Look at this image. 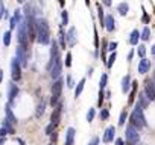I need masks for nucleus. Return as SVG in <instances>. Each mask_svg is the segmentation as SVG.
Segmentation results:
<instances>
[{
    "label": "nucleus",
    "instance_id": "f257e3e1",
    "mask_svg": "<svg viewBox=\"0 0 155 145\" xmlns=\"http://www.w3.org/2000/svg\"><path fill=\"white\" fill-rule=\"evenodd\" d=\"M35 38L40 44H49L50 42V29L49 23L44 18H37L35 20Z\"/></svg>",
    "mask_w": 155,
    "mask_h": 145
},
{
    "label": "nucleus",
    "instance_id": "f03ea898",
    "mask_svg": "<svg viewBox=\"0 0 155 145\" xmlns=\"http://www.w3.org/2000/svg\"><path fill=\"white\" fill-rule=\"evenodd\" d=\"M131 125H134L137 130L138 128H141L146 122H144V116H143V107H140L138 104L135 106V109L132 110V113H131Z\"/></svg>",
    "mask_w": 155,
    "mask_h": 145
},
{
    "label": "nucleus",
    "instance_id": "7ed1b4c3",
    "mask_svg": "<svg viewBox=\"0 0 155 145\" xmlns=\"http://www.w3.org/2000/svg\"><path fill=\"white\" fill-rule=\"evenodd\" d=\"M17 36H18V45H21V47H28L29 45V35H28V29H26L25 20H21L18 23V33H17Z\"/></svg>",
    "mask_w": 155,
    "mask_h": 145
},
{
    "label": "nucleus",
    "instance_id": "20e7f679",
    "mask_svg": "<svg viewBox=\"0 0 155 145\" xmlns=\"http://www.w3.org/2000/svg\"><path fill=\"white\" fill-rule=\"evenodd\" d=\"M62 85L64 82L61 79H58L53 85H52V97H50V104L52 106H56L58 101H59V97H61V92H62Z\"/></svg>",
    "mask_w": 155,
    "mask_h": 145
},
{
    "label": "nucleus",
    "instance_id": "39448f33",
    "mask_svg": "<svg viewBox=\"0 0 155 145\" xmlns=\"http://www.w3.org/2000/svg\"><path fill=\"white\" fill-rule=\"evenodd\" d=\"M15 59L18 60V63L21 66H28V60H29V48L28 47H21L18 45L17 47V56Z\"/></svg>",
    "mask_w": 155,
    "mask_h": 145
},
{
    "label": "nucleus",
    "instance_id": "423d86ee",
    "mask_svg": "<svg viewBox=\"0 0 155 145\" xmlns=\"http://www.w3.org/2000/svg\"><path fill=\"white\" fill-rule=\"evenodd\" d=\"M61 59V54H59V47L56 44V41H52V47H50V62L47 63V69L52 68V65Z\"/></svg>",
    "mask_w": 155,
    "mask_h": 145
},
{
    "label": "nucleus",
    "instance_id": "0eeeda50",
    "mask_svg": "<svg viewBox=\"0 0 155 145\" xmlns=\"http://www.w3.org/2000/svg\"><path fill=\"white\" fill-rule=\"evenodd\" d=\"M11 76H12L14 82H18L21 79V65L18 63V60L15 57L11 60Z\"/></svg>",
    "mask_w": 155,
    "mask_h": 145
},
{
    "label": "nucleus",
    "instance_id": "6e6552de",
    "mask_svg": "<svg viewBox=\"0 0 155 145\" xmlns=\"http://www.w3.org/2000/svg\"><path fill=\"white\" fill-rule=\"evenodd\" d=\"M125 133H126V140H128V142H134V143L138 142L140 134H138V130H137L134 125H128Z\"/></svg>",
    "mask_w": 155,
    "mask_h": 145
},
{
    "label": "nucleus",
    "instance_id": "1a4fd4ad",
    "mask_svg": "<svg viewBox=\"0 0 155 145\" xmlns=\"http://www.w3.org/2000/svg\"><path fill=\"white\" fill-rule=\"evenodd\" d=\"M144 94L147 95V98L150 101L155 100V82L153 80H146L144 82Z\"/></svg>",
    "mask_w": 155,
    "mask_h": 145
},
{
    "label": "nucleus",
    "instance_id": "9d476101",
    "mask_svg": "<svg viewBox=\"0 0 155 145\" xmlns=\"http://www.w3.org/2000/svg\"><path fill=\"white\" fill-rule=\"evenodd\" d=\"M49 71H50L52 79H59L61 71H62V62H61V59H59V60H56V62L52 65V68H50Z\"/></svg>",
    "mask_w": 155,
    "mask_h": 145
},
{
    "label": "nucleus",
    "instance_id": "9b49d317",
    "mask_svg": "<svg viewBox=\"0 0 155 145\" xmlns=\"http://www.w3.org/2000/svg\"><path fill=\"white\" fill-rule=\"evenodd\" d=\"M61 113H62V106H61V104H56V107H55L53 112H52L50 122H53L55 125H58V122H59V119H61Z\"/></svg>",
    "mask_w": 155,
    "mask_h": 145
},
{
    "label": "nucleus",
    "instance_id": "f8f14e48",
    "mask_svg": "<svg viewBox=\"0 0 155 145\" xmlns=\"http://www.w3.org/2000/svg\"><path fill=\"white\" fill-rule=\"evenodd\" d=\"M104 26L107 27L108 32H113V30L116 29V20H114V17H113V15H107V17L104 18Z\"/></svg>",
    "mask_w": 155,
    "mask_h": 145
},
{
    "label": "nucleus",
    "instance_id": "ddd939ff",
    "mask_svg": "<svg viewBox=\"0 0 155 145\" xmlns=\"http://www.w3.org/2000/svg\"><path fill=\"white\" fill-rule=\"evenodd\" d=\"M76 29L74 27H70L68 29V32H67V35H65V41H67V44L68 45H74L76 44Z\"/></svg>",
    "mask_w": 155,
    "mask_h": 145
},
{
    "label": "nucleus",
    "instance_id": "4468645a",
    "mask_svg": "<svg viewBox=\"0 0 155 145\" xmlns=\"http://www.w3.org/2000/svg\"><path fill=\"white\" fill-rule=\"evenodd\" d=\"M23 18H21V14H20V11L17 9L15 12H14V15L11 17V20H9V26H11V30L12 29H15L17 26H18V23L21 21Z\"/></svg>",
    "mask_w": 155,
    "mask_h": 145
},
{
    "label": "nucleus",
    "instance_id": "2eb2a0df",
    "mask_svg": "<svg viewBox=\"0 0 155 145\" xmlns=\"http://www.w3.org/2000/svg\"><path fill=\"white\" fill-rule=\"evenodd\" d=\"M149 68H150V60L141 57V60L138 62V72H140V74H144V72H147Z\"/></svg>",
    "mask_w": 155,
    "mask_h": 145
},
{
    "label": "nucleus",
    "instance_id": "dca6fc26",
    "mask_svg": "<svg viewBox=\"0 0 155 145\" xmlns=\"http://www.w3.org/2000/svg\"><path fill=\"white\" fill-rule=\"evenodd\" d=\"M17 95H18V86H17L15 83H11V85H9V91H8V98H9V101L12 103Z\"/></svg>",
    "mask_w": 155,
    "mask_h": 145
},
{
    "label": "nucleus",
    "instance_id": "f3484780",
    "mask_svg": "<svg viewBox=\"0 0 155 145\" xmlns=\"http://www.w3.org/2000/svg\"><path fill=\"white\" fill-rule=\"evenodd\" d=\"M114 133H116V128L111 125V127H108L107 130H105V134H104V142H111L113 139H114Z\"/></svg>",
    "mask_w": 155,
    "mask_h": 145
},
{
    "label": "nucleus",
    "instance_id": "a211bd4d",
    "mask_svg": "<svg viewBox=\"0 0 155 145\" xmlns=\"http://www.w3.org/2000/svg\"><path fill=\"white\" fill-rule=\"evenodd\" d=\"M149 98H147V95L144 94V92H140L138 94V101H137V104L140 106V107H147V104H149Z\"/></svg>",
    "mask_w": 155,
    "mask_h": 145
},
{
    "label": "nucleus",
    "instance_id": "6ab92c4d",
    "mask_svg": "<svg viewBox=\"0 0 155 145\" xmlns=\"http://www.w3.org/2000/svg\"><path fill=\"white\" fill-rule=\"evenodd\" d=\"M5 112H6V121H9L11 124H17V118L14 116V113H12V110H11L9 104L5 107Z\"/></svg>",
    "mask_w": 155,
    "mask_h": 145
},
{
    "label": "nucleus",
    "instance_id": "aec40b11",
    "mask_svg": "<svg viewBox=\"0 0 155 145\" xmlns=\"http://www.w3.org/2000/svg\"><path fill=\"white\" fill-rule=\"evenodd\" d=\"M138 39H140V32L138 30H132L131 32V36H129V44L131 45H137L138 44Z\"/></svg>",
    "mask_w": 155,
    "mask_h": 145
},
{
    "label": "nucleus",
    "instance_id": "412c9836",
    "mask_svg": "<svg viewBox=\"0 0 155 145\" xmlns=\"http://www.w3.org/2000/svg\"><path fill=\"white\" fill-rule=\"evenodd\" d=\"M129 83H131V77H129V76H125L123 80H122V92H123V94H126V92L129 91V88H131Z\"/></svg>",
    "mask_w": 155,
    "mask_h": 145
},
{
    "label": "nucleus",
    "instance_id": "4be33fe9",
    "mask_svg": "<svg viewBox=\"0 0 155 145\" xmlns=\"http://www.w3.org/2000/svg\"><path fill=\"white\" fill-rule=\"evenodd\" d=\"M117 12H119L120 15H126V14L129 12V6H128V3H126V2L120 3V5L117 6Z\"/></svg>",
    "mask_w": 155,
    "mask_h": 145
},
{
    "label": "nucleus",
    "instance_id": "5701e85b",
    "mask_svg": "<svg viewBox=\"0 0 155 145\" xmlns=\"http://www.w3.org/2000/svg\"><path fill=\"white\" fill-rule=\"evenodd\" d=\"M74 128L73 127H70L68 130H67V137H65V143H73V139H74Z\"/></svg>",
    "mask_w": 155,
    "mask_h": 145
},
{
    "label": "nucleus",
    "instance_id": "b1692460",
    "mask_svg": "<svg viewBox=\"0 0 155 145\" xmlns=\"http://www.w3.org/2000/svg\"><path fill=\"white\" fill-rule=\"evenodd\" d=\"M84 85H85V79H82L79 83H78V86H76V89H74V97H79V95H81V92H82V89H84Z\"/></svg>",
    "mask_w": 155,
    "mask_h": 145
},
{
    "label": "nucleus",
    "instance_id": "393cba45",
    "mask_svg": "<svg viewBox=\"0 0 155 145\" xmlns=\"http://www.w3.org/2000/svg\"><path fill=\"white\" fill-rule=\"evenodd\" d=\"M140 38H141L143 41H147V39L150 38V29H149L147 26H146V27L143 29V32L140 33Z\"/></svg>",
    "mask_w": 155,
    "mask_h": 145
},
{
    "label": "nucleus",
    "instance_id": "a878e982",
    "mask_svg": "<svg viewBox=\"0 0 155 145\" xmlns=\"http://www.w3.org/2000/svg\"><path fill=\"white\" fill-rule=\"evenodd\" d=\"M44 107H46V103H44V101H41V103L37 106V112H35V116H37V118H40V116L44 113Z\"/></svg>",
    "mask_w": 155,
    "mask_h": 145
},
{
    "label": "nucleus",
    "instance_id": "bb28decb",
    "mask_svg": "<svg viewBox=\"0 0 155 145\" xmlns=\"http://www.w3.org/2000/svg\"><path fill=\"white\" fill-rule=\"evenodd\" d=\"M11 30H8V32H5V35H3V44L8 47L9 44H11Z\"/></svg>",
    "mask_w": 155,
    "mask_h": 145
},
{
    "label": "nucleus",
    "instance_id": "cd10ccee",
    "mask_svg": "<svg viewBox=\"0 0 155 145\" xmlns=\"http://www.w3.org/2000/svg\"><path fill=\"white\" fill-rule=\"evenodd\" d=\"M116 57H117V54H116V51H113V53H111V56L108 57V62H107V66H108V68H111V66H113V63L116 62Z\"/></svg>",
    "mask_w": 155,
    "mask_h": 145
},
{
    "label": "nucleus",
    "instance_id": "c85d7f7f",
    "mask_svg": "<svg viewBox=\"0 0 155 145\" xmlns=\"http://www.w3.org/2000/svg\"><path fill=\"white\" fill-rule=\"evenodd\" d=\"M61 18H62V26H65V24L68 23V12H67L65 9L61 12Z\"/></svg>",
    "mask_w": 155,
    "mask_h": 145
},
{
    "label": "nucleus",
    "instance_id": "c756f323",
    "mask_svg": "<svg viewBox=\"0 0 155 145\" xmlns=\"http://www.w3.org/2000/svg\"><path fill=\"white\" fill-rule=\"evenodd\" d=\"M107 82H108V76L107 74H102V77H101V89H104L105 86H107Z\"/></svg>",
    "mask_w": 155,
    "mask_h": 145
},
{
    "label": "nucleus",
    "instance_id": "7c9ffc66",
    "mask_svg": "<svg viewBox=\"0 0 155 145\" xmlns=\"http://www.w3.org/2000/svg\"><path fill=\"white\" fill-rule=\"evenodd\" d=\"M94 115H96L94 109H91V107H90V110H88V113H87V121H88V122H91V121L94 119Z\"/></svg>",
    "mask_w": 155,
    "mask_h": 145
},
{
    "label": "nucleus",
    "instance_id": "2f4dec72",
    "mask_svg": "<svg viewBox=\"0 0 155 145\" xmlns=\"http://www.w3.org/2000/svg\"><path fill=\"white\" fill-rule=\"evenodd\" d=\"M137 53H138V56H140V57H144V54H146V47H144V45H138Z\"/></svg>",
    "mask_w": 155,
    "mask_h": 145
},
{
    "label": "nucleus",
    "instance_id": "473e14b6",
    "mask_svg": "<svg viewBox=\"0 0 155 145\" xmlns=\"http://www.w3.org/2000/svg\"><path fill=\"white\" fill-rule=\"evenodd\" d=\"M55 127H56V125H55L53 122H50V124L46 127V134H52V133H53V130H55Z\"/></svg>",
    "mask_w": 155,
    "mask_h": 145
},
{
    "label": "nucleus",
    "instance_id": "72a5a7b5",
    "mask_svg": "<svg viewBox=\"0 0 155 145\" xmlns=\"http://www.w3.org/2000/svg\"><path fill=\"white\" fill-rule=\"evenodd\" d=\"M125 121H126V112L123 110V112L120 113V119H119V125H123V124H125Z\"/></svg>",
    "mask_w": 155,
    "mask_h": 145
},
{
    "label": "nucleus",
    "instance_id": "f704fd0d",
    "mask_svg": "<svg viewBox=\"0 0 155 145\" xmlns=\"http://www.w3.org/2000/svg\"><path fill=\"white\" fill-rule=\"evenodd\" d=\"M59 42H61V47L65 48V39H64V32L62 30L59 32Z\"/></svg>",
    "mask_w": 155,
    "mask_h": 145
},
{
    "label": "nucleus",
    "instance_id": "c9c22d12",
    "mask_svg": "<svg viewBox=\"0 0 155 145\" xmlns=\"http://www.w3.org/2000/svg\"><path fill=\"white\" fill-rule=\"evenodd\" d=\"M71 65V53H67L65 56V66H70Z\"/></svg>",
    "mask_w": 155,
    "mask_h": 145
},
{
    "label": "nucleus",
    "instance_id": "e433bc0d",
    "mask_svg": "<svg viewBox=\"0 0 155 145\" xmlns=\"http://www.w3.org/2000/svg\"><path fill=\"white\" fill-rule=\"evenodd\" d=\"M116 48H117V42H110L108 44V50L110 51H116Z\"/></svg>",
    "mask_w": 155,
    "mask_h": 145
},
{
    "label": "nucleus",
    "instance_id": "4c0bfd02",
    "mask_svg": "<svg viewBox=\"0 0 155 145\" xmlns=\"http://www.w3.org/2000/svg\"><path fill=\"white\" fill-rule=\"evenodd\" d=\"M67 86H68V88H73V86H74V83H73V79H71V76H68V77H67Z\"/></svg>",
    "mask_w": 155,
    "mask_h": 145
},
{
    "label": "nucleus",
    "instance_id": "58836bf2",
    "mask_svg": "<svg viewBox=\"0 0 155 145\" xmlns=\"http://www.w3.org/2000/svg\"><path fill=\"white\" fill-rule=\"evenodd\" d=\"M108 115H110V113H108V110H105V109L101 112V118H102V119H107V118H108Z\"/></svg>",
    "mask_w": 155,
    "mask_h": 145
},
{
    "label": "nucleus",
    "instance_id": "ea45409f",
    "mask_svg": "<svg viewBox=\"0 0 155 145\" xmlns=\"http://www.w3.org/2000/svg\"><path fill=\"white\" fill-rule=\"evenodd\" d=\"M8 134V130L5 128V127H2V128H0V137H3V136H6Z\"/></svg>",
    "mask_w": 155,
    "mask_h": 145
},
{
    "label": "nucleus",
    "instance_id": "a19ab883",
    "mask_svg": "<svg viewBox=\"0 0 155 145\" xmlns=\"http://www.w3.org/2000/svg\"><path fill=\"white\" fill-rule=\"evenodd\" d=\"M3 14H5V8H3V2L0 0V18H2Z\"/></svg>",
    "mask_w": 155,
    "mask_h": 145
},
{
    "label": "nucleus",
    "instance_id": "79ce46f5",
    "mask_svg": "<svg viewBox=\"0 0 155 145\" xmlns=\"http://www.w3.org/2000/svg\"><path fill=\"white\" fill-rule=\"evenodd\" d=\"M102 101H104V91L101 89V92H99V106H102Z\"/></svg>",
    "mask_w": 155,
    "mask_h": 145
},
{
    "label": "nucleus",
    "instance_id": "37998d69",
    "mask_svg": "<svg viewBox=\"0 0 155 145\" xmlns=\"http://www.w3.org/2000/svg\"><path fill=\"white\" fill-rule=\"evenodd\" d=\"M97 143H99V137H93L90 142V145H97Z\"/></svg>",
    "mask_w": 155,
    "mask_h": 145
},
{
    "label": "nucleus",
    "instance_id": "c03bdc74",
    "mask_svg": "<svg viewBox=\"0 0 155 145\" xmlns=\"http://www.w3.org/2000/svg\"><path fill=\"white\" fill-rule=\"evenodd\" d=\"M102 3H104L105 6H111V3H113V0H102Z\"/></svg>",
    "mask_w": 155,
    "mask_h": 145
},
{
    "label": "nucleus",
    "instance_id": "a18cd8bd",
    "mask_svg": "<svg viewBox=\"0 0 155 145\" xmlns=\"http://www.w3.org/2000/svg\"><path fill=\"white\" fill-rule=\"evenodd\" d=\"M143 21H144V23H149V17H147V14H146V12L143 14Z\"/></svg>",
    "mask_w": 155,
    "mask_h": 145
},
{
    "label": "nucleus",
    "instance_id": "49530a36",
    "mask_svg": "<svg viewBox=\"0 0 155 145\" xmlns=\"http://www.w3.org/2000/svg\"><path fill=\"white\" fill-rule=\"evenodd\" d=\"M116 145H123V140L122 139H116Z\"/></svg>",
    "mask_w": 155,
    "mask_h": 145
},
{
    "label": "nucleus",
    "instance_id": "de8ad7c7",
    "mask_svg": "<svg viewBox=\"0 0 155 145\" xmlns=\"http://www.w3.org/2000/svg\"><path fill=\"white\" fill-rule=\"evenodd\" d=\"M2 80H3V71L0 69V82H2Z\"/></svg>",
    "mask_w": 155,
    "mask_h": 145
},
{
    "label": "nucleus",
    "instance_id": "09e8293b",
    "mask_svg": "<svg viewBox=\"0 0 155 145\" xmlns=\"http://www.w3.org/2000/svg\"><path fill=\"white\" fill-rule=\"evenodd\" d=\"M56 137H58V136H56V133H53V134H52V140L55 142V140H56Z\"/></svg>",
    "mask_w": 155,
    "mask_h": 145
},
{
    "label": "nucleus",
    "instance_id": "8fccbe9b",
    "mask_svg": "<svg viewBox=\"0 0 155 145\" xmlns=\"http://www.w3.org/2000/svg\"><path fill=\"white\" fill-rule=\"evenodd\" d=\"M150 53H152V54H155V44L152 45V50H150Z\"/></svg>",
    "mask_w": 155,
    "mask_h": 145
},
{
    "label": "nucleus",
    "instance_id": "3c124183",
    "mask_svg": "<svg viewBox=\"0 0 155 145\" xmlns=\"http://www.w3.org/2000/svg\"><path fill=\"white\" fill-rule=\"evenodd\" d=\"M3 143H5V139L2 137V139H0V145H3Z\"/></svg>",
    "mask_w": 155,
    "mask_h": 145
},
{
    "label": "nucleus",
    "instance_id": "603ef678",
    "mask_svg": "<svg viewBox=\"0 0 155 145\" xmlns=\"http://www.w3.org/2000/svg\"><path fill=\"white\" fill-rule=\"evenodd\" d=\"M58 2H59V5H61V6H64V0H58Z\"/></svg>",
    "mask_w": 155,
    "mask_h": 145
},
{
    "label": "nucleus",
    "instance_id": "864d4df0",
    "mask_svg": "<svg viewBox=\"0 0 155 145\" xmlns=\"http://www.w3.org/2000/svg\"><path fill=\"white\" fill-rule=\"evenodd\" d=\"M85 5H87V6H90V0H85Z\"/></svg>",
    "mask_w": 155,
    "mask_h": 145
},
{
    "label": "nucleus",
    "instance_id": "5fc2aeb1",
    "mask_svg": "<svg viewBox=\"0 0 155 145\" xmlns=\"http://www.w3.org/2000/svg\"><path fill=\"white\" fill-rule=\"evenodd\" d=\"M17 2H18V3H25V0H17Z\"/></svg>",
    "mask_w": 155,
    "mask_h": 145
},
{
    "label": "nucleus",
    "instance_id": "6e6d98bb",
    "mask_svg": "<svg viewBox=\"0 0 155 145\" xmlns=\"http://www.w3.org/2000/svg\"><path fill=\"white\" fill-rule=\"evenodd\" d=\"M126 145H135V143H134V142H128Z\"/></svg>",
    "mask_w": 155,
    "mask_h": 145
},
{
    "label": "nucleus",
    "instance_id": "4d7b16f0",
    "mask_svg": "<svg viewBox=\"0 0 155 145\" xmlns=\"http://www.w3.org/2000/svg\"><path fill=\"white\" fill-rule=\"evenodd\" d=\"M65 145H73V143H65Z\"/></svg>",
    "mask_w": 155,
    "mask_h": 145
},
{
    "label": "nucleus",
    "instance_id": "13d9d810",
    "mask_svg": "<svg viewBox=\"0 0 155 145\" xmlns=\"http://www.w3.org/2000/svg\"><path fill=\"white\" fill-rule=\"evenodd\" d=\"M50 145H53V143H50Z\"/></svg>",
    "mask_w": 155,
    "mask_h": 145
}]
</instances>
